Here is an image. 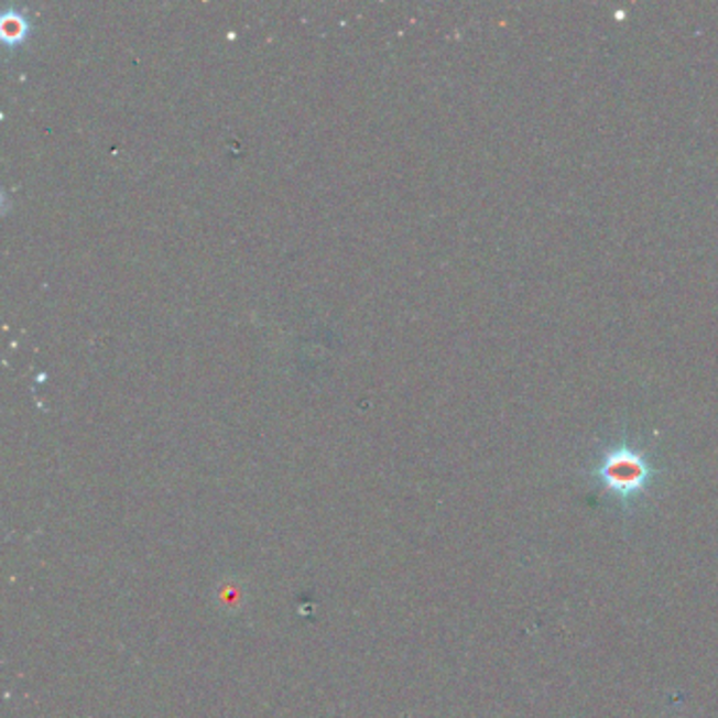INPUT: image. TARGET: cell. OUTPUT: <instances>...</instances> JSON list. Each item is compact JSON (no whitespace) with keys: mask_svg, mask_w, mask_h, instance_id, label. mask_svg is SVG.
I'll list each match as a JSON object with an SVG mask.
<instances>
[{"mask_svg":"<svg viewBox=\"0 0 718 718\" xmlns=\"http://www.w3.org/2000/svg\"><path fill=\"white\" fill-rule=\"evenodd\" d=\"M660 472L662 470L651 461L646 449L628 436L611 440L607 447H602L592 468L588 470L590 479L602 491L611 493L623 503L641 498Z\"/></svg>","mask_w":718,"mask_h":718,"instance_id":"1","label":"cell"}]
</instances>
